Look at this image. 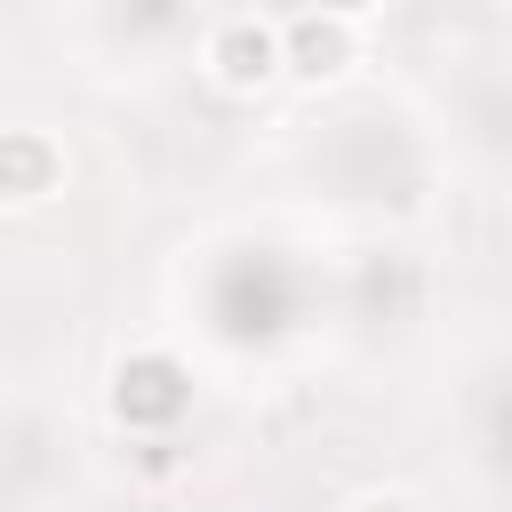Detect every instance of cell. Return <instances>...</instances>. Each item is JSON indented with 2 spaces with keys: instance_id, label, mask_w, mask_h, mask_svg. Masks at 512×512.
Returning a JSON list of instances; mask_svg holds the SVG:
<instances>
[{
  "instance_id": "cell-1",
  "label": "cell",
  "mask_w": 512,
  "mask_h": 512,
  "mask_svg": "<svg viewBox=\"0 0 512 512\" xmlns=\"http://www.w3.org/2000/svg\"><path fill=\"white\" fill-rule=\"evenodd\" d=\"M272 56H280V48H272V32H256V24H232V32L216 40V72H224L232 88L264 80V72H272Z\"/></svg>"
},
{
  "instance_id": "cell-2",
  "label": "cell",
  "mask_w": 512,
  "mask_h": 512,
  "mask_svg": "<svg viewBox=\"0 0 512 512\" xmlns=\"http://www.w3.org/2000/svg\"><path fill=\"white\" fill-rule=\"evenodd\" d=\"M48 176H56L48 144H32V136H8V144H0V192H8V200H40Z\"/></svg>"
},
{
  "instance_id": "cell-3",
  "label": "cell",
  "mask_w": 512,
  "mask_h": 512,
  "mask_svg": "<svg viewBox=\"0 0 512 512\" xmlns=\"http://www.w3.org/2000/svg\"><path fill=\"white\" fill-rule=\"evenodd\" d=\"M296 64H304V72H336V64H344V32H336V24H304V32H296Z\"/></svg>"
},
{
  "instance_id": "cell-4",
  "label": "cell",
  "mask_w": 512,
  "mask_h": 512,
  "mask_svg": "<svg viewBox=\"0 0 512 512\" xmlns=\"http://www.w3.org/2000/svg\"><path fill=\"white\" fill-rule=\"evenodd\" d=\"M336 8H352V0H336Z\"/></svg>"
}]
</instances>
